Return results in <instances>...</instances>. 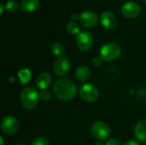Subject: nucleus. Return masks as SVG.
<instances>
[{
	"label": "nucleus",
	"mask_w": 146,
	"mask_h": 145,
	"mask_svg": "<svg viewBox=\"0 0 146 145\" xmlns=\"http://www.w3.org/2000/svg\"><path fill=\"white\" fill-rule=\"evenodd\" d=\"M105 145H121V143L117 140V139H115V138H110L109 139Z\"/></svg>",
	"instance_id": "23"
},
{
	"label": "nucleus",
	"mask_w": 146,
	"mask_h": 145,
	"mask_svg": "<svg viewBox=\"0 0 146 145\" xmlns=\"http://www.w3.org/2000/svg\"><path fill=\"white\" fill-rule=\"evenodd\" d=\"M80 95L82 99L86 102L93 103L99 97L98 90L92 84H85L80 88Z\"/></svg>",
	"instance_id": "5"
},
{
	"label": "nucleus",
	"mask_w": 146,
	"mask_h": 145,
	"mask_svg": "<svg viewBox=\"0 0 146 145\" xmlns=\"http://www.w3.org/2000/svg\"><path fill=\"white\" fill-rule=\"evenodd\" d=\"M134 135L138 140L146 143V120L139 121L134 129Z\"/></svg>",
	"instance_id": "13"
},
{
	"label": "nucleus",
	"mask_w": 146,
	"mask_h": 145,
	"mask_svg": "<svg viewBox=\"0 0 146 145\" xmlns=\"http://www.w3.org/2000/svg\"><path fill=\"white\" fill-rule=\"evenodd\" d=\"M92 134L98 141L106 140L110 135V126L103 121H97L92 126Z\"/></svg>",
	"instance_id": "4"
},
{
	"label": "nucleus",
	"mask_w": 146,
	"mask_h": 145,
	"mask_svg": "<svg viewBox=\"0 0 146 145\" xmlns=\"http://www.w3.org/2000/svg\"><path fill=\"white\" fill-rule=\"evenodd\" d=\"M39 98L43 101H47V100H50V97H51V93L50 91H47V90H43L41 91L39 93Z\"/></svg>",
	"instance_id": "21"
},
{
	"label": "nucleus",
	"mask_w": 146,
	"mask_h": 145,
	"mask_svg": "<svg viewBox=\"0 0 146 145\" xmlns=\"http://www.w3.org/2000/svg\"><path fill=\"white\" fill-rule=\"evenodd\" d=\"M18 78L21 84H27L32 79V72L29 68H22L18 72Z\"/></svg>",
	"instance_id": "16"
},
{
	"label": "nucleus",
	"mask_w": 146,
	"mask_h": 145,
	"mask_svg": "<svg viewBox=\"0 0 146 145\" xmlns=\"http://www.w3.org/2000/svg\"><path fill=\"white\" fill-rule=\"evenodd\" d=\"M54 73L58 77H63L67 75L70 70V62L66 57H59L53 66Z\"/></svg>",
	"instance_id": "9"
},
{
	"label": "nucleus",
	"mask_w": 146,
	"mask_h": 145,
	"mask_svg": "<svg viewBox=\"0 0 146 145\" xmlns=\"http://www.w3.org/2000/svg\"><path fill=\"white\" fill-rule=\"evenodd\" d=\"M9 80H10V81H15V79H13V77H10Z\"/></svg>",
	"instance_id": "29"
},
{
	"label": "nucleus",
	"mask_w": 146,
	"mask_h": 145,
	"mask_svg": "<svg viewBox=\"0 0 146 145\" xmlns=\"http://www.w3.org/2000/svg\"><path fill=\"white\" fill-rule=\"evenodd\" d=\"M1 129L6 135H14L19 130V122L14 116H5L1 121Z\"/></svg>",
	"instance_id": "6"
},
{
	"label": "nucleus",
	"mask_w": 146,
	"mask_h": 145,
	"mask_svg": "<svg viewBox=\"0 0 146 145\" xmlns=\"http://www.w3.org/2000/svg\"><path fill=\"white\" fill-rule=\"evenodd\" d=\"M51 76L47 73H40L36 79V86L40 90H45L51 84Z\"/></svg>",
	"instance_id": "12"
},
{
	"label": "nucleus",
	"mask_w": 146,
	"mask_h": 145,
	"mask_svg": "<svg viewBox=\"0 0 146 145\" xmlns=\"http://www.w3.org/2000/svg\"><path fill=\"white\" fill-rule=\"evenodd\" d=\"M5 9L10 13L15 12L18 8H19V3L15 1V0H9L5 3L4 4Z\"/></svg>",
	"instance_id": "19"
},
{
	"label": "nucleus",
	"mask_w": 146,
	"mask_h": 145,
	"mask_svg": "<svg viewBox=\"0 0 146 145\" xmlns=\"http://www.w3.org/2000/svg\"><path fill=\"white\" fill-rule=\"evenodd\" d=\"M123 145H140L138 142L136 141H133V140H130V141H127L126 143H124Z\"/></svg>",
	"instance_id": "25"
},
{
	"label": "nucleus",
	"mask_w": 146,
	"mask_h": 145,
	"mask_svg": "<svg viewBox=\"0 0 146 145\" xmlns=\"http://www.w3.org/2000/svg\"><path fill=\"white\" fill-rule=\"evenodd\" d=\"M96 145H103V144H102V143H101L100 141H98V143L96 144Z\"/></svg>",
	"instance_id": "28"
},
{
	"label": "nucleus",
	"mask_w": 146,
	"mask_h": 145,
	"mask_svg": "<svg viewBox=\"0 0 146 145\" xmlns=\"http://www.w3.org/2000/svg\"><path fill=\"white\" fill-rule=\"evenodd\" d=\"M103 61H104V60H103L100 56H98V57H95V58L93 59L92 63H93V65H94V66H96V67H99V66H101V65H102Z\"/></svg>",
	"instance_id": "22"
},
{
	"label": "nucleus",
	"mask_w": 146,
	"mask_h": 145,
	"mask_svg": "<svg viewBox=\"0 0 146 145\" xmlns=\"http://www.w3.org/2000/svg\"><path fill=\"white\" fill-rule=\"evenodd\" d=\"M121 54V47L114 43L104 44L100 49V57L106 62H113L120 57Z\"/></svg>",
	"instance_id": "3"
},
{
	"label": "nucleus",
	"mask_w": 146,
	"mask_h": 145,
	"mask_svg": "<svg viewBox=\"0 0 146 145\" xmlns=\"http://www.w3.org/2000/svg\"><path fill=\"white\" fill-rule=\"evenodd\" d=\"M49 140L44 138V137H38L37 138H35L31 145H49Z\"/></svg>",
	"instance_id": "20"
},
{
	"label": "nucleus",
	"mask_w": 146,
	"mask_h": 145,
	"mask_svg": "<svg viewBox=\"0 0 146 145\" xmlns=\"http://www.w3.org/2000/svg\"><path fill=\"white\" fill-rule=\"evenodd\" d=\"M53 91L58 99L68 101L75 97L77 93V86L71 79L62 78L54 83Z\"/></svg>",
	"instance_id": "1"
},
{
	"label": "nucleus",
	"mask_w": 146,
	"mask_h": 145,
	"mask_svg": "<svg viewBox=\"0 0 146 145\" xmlns=\"http://www.w3.org/2000/svg\"><path fill=\"white\" fill-rule=\"evenodd\" d=\"M39 99V94L37 90L33 87L24 88L20 94L21 104L27 109H33L38 104Z\"/></svg>",
	"instance_id": "2"
},
{
	"label": "nucleus",
	"mask_w": 146,
	"mask_h": 145,
	"mask_svg": "<svg viewBox=\"0 0 146 145\" xmlns=\"http://www.w3.org/2000/svg\"><path fill=\"white\" fill-rule=\"evenodd\" d=\"M39 0H21V8L24 12H33L39 6Z\"/></svg>",
	"instance_id": "14"
},
{
	"label": "nucleus",
	"mask_w": 146,
	"mask_h": 145,
	"mask_svg": "<svg viewBox=\"0 0 146 145\" xmlns=\"http://www.w3.org/2000/svg\"><path fill=\"white\" fill-rule=\"evenodd\" d=\"M51 52L54 56H58V57H62V56H63L65 50L63 45L59 43V42H55L52 44L51 45Z\"/></svg>",
	"instance_id": "17"
},
{
	"label": "nucleus",
	"mask_w": 146,
	"mask_h": 145,
	"mask_svg": "<svg viewBox=\"0 0 146 145\" xmlns=\"http://www.w3.org/2000/svg\"><path fill=\"white\" fill-rule=\"evenodd\" d=\"M66 30L70 35H78L80 32V26L75 21H70V22L67 23Z\"/></svg>",
	"instance_id": "18"
},
{
	"label": "nucleus",
	"mask_w": 146,
	"mask_h": 145,
	"mask_svg": "<svg viewBox=\"0 0 146 145\" xmlns=\"http://www.w3.org/2000/svg\"><path fill=\"white\" fill-rule=\"evenodd\" d=\"M76 44L80 50L83 51L89 50L93 44V36L88 31L80 32L76 37Z\"/></svg>",
	"instance_id": "7"
},
{
	"label": "nucleus",
	"mask_w": 146,
	"mask_h": 145,
	"mask_svg": "<svg viewBox=\"0 0 146 145\" xmlns=\"http://www.w3.org/2000/svg\"><path fill=\"white\" fill-rule=\"evenodd\" d=\"M100 22L106 29L112 30L117 26L116 16L110 11H104L100 15Z\"/></svg>",
	"instance_id": "11"
},
{
	"label": "nucleus",
	"mask_w": 146,
	"mask_h": 145,
	"mask_svg": "<svg viewBox=\"0 0 146 145\" xmlns=\"http://www.w3.org/2000/svg\"><path fill=\"white\" fill-rule=\"evenodd\" d=\"M91 72L88 67L86 66H80L76 69L75 72V78L80 82L86 81L90 77Z\"/></svg>",
	"instance_id": "15"
},
{
	"label": "nucleus",
	"mask_w": 146,
	"mask_h": 145,
	"mask_svg": "<svg viewBox=\"0 0 146 145\" xmlns=\"http://www.w3.org/2000/svg\"><path fill=\"white\" fill-rule=\"evenodd\" d=\"M143 2H145V3H146V0H142Z\"/></svg>",
	"instance_id": "31"
},
{
	"label": "nucleus",
	"mask_w": 146,
	"mask_h": 145,
	"mask_svg": "<svg viewBox=\"0 0 146 145\" xmlns=\"http://www.w3.org/2000/svg\"><path fill=\"white\" fill-rule=\"evenodd\" d=\"M16 145H25V144H16Z\"/></svg>",
	"instance_id": "30"
},
{
	"label": "nucleus",
	"mask_w": 146,
	"mask_h": 145,
	"mask_svg": "<svg viewBox=\"0 0 146 145\" xmlns=\"http://www.w3.org/2000/svg\"><path fill=\"white\" fill-rule=\"evenodd\" d=\"M79 21L82 26L86 27H92L98 23V17L96 13L90 10H86L80 14Z\"/></svg>",
	"instance_id": "10"
},
{
	"label": "nucleus",
	"mask_w": 146,
	"mask_h": 145,
	"mask_svg": "<svg viewBox=\"0 0 146 145\" xmlns=\"http://www.w3.org/2000/svg\"><path fill=\"white\" fill-rule=\"evenodd\" d=\"M0 140H1V145H3V137H0Z\"/></svg>",
	"instance_id": "27"
},
{
	"label": "nucleus",
	"mask_w": 146,
	"mask_h": 145,
	"mask_svg": "<svg viewBox=\"0 0 146 145\" xmlns=\"http://www.w3.org/2000/svg\"><path fill=\"white\" fill-rule=\"evenodd\" d=\"M121 13L127 18H135L139 15L141 12L140 5L133 1L127 2L121 6Z\"/></svg>",
	"instance_id": "8"
},
{
	"label": "nucleus",
	"mask_w": 146,
	"mask_h": 145,
	"mask_svg": "<svg viewBox=\"0 0 146 145\" xmlns=\"http://www.w3.org/2000/svg\"><path fill=\"white\" fill-rule=\"evenodd\" d=\"M4 9H5L4 4L1 3H0V14H1V15H3V11H4Z\"/></svg>",
	"instance_id": "26"
},
{
	"label": "nucleus",
	"mask_w": 146,
	"mask_h": 145,
	"mask_svg": "<svg viewBox=\"0 0 146 145\" xmlns=\"http://www.w3.org/2000/svg\"><path fill=\"white\" fill-rule=\"evenodd\" d=\"M70 18H71L73 21L79 20V19H80V15H79L77 12H73V13H71V15H70Z\"/></svg>",
	"instance_id": "24"
}]
</instances>
